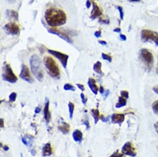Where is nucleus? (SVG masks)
<instances>
[{"label":"nucleus","instance_id":"nucleus-15","mask_svg":"<svg viewBox=\"0 0 158 157\" xmlns=\"http://www.w3.org/2000/svg\"><path fill=\"white\" fill-rule=\"evenodd\" d=\"M43 115H44L45 119H46V121L47 122H49L51 118V114L49 111V100L47 101L46 105H45L44 109H43Z\"/></svg>","mask_w":158,"mask_h":157},{"label":"nucleus","instance_id":"nucleus-4","mask_svg":"<svg viewBox=\"0 0 158 157\" xmlns=\"http://www.w3.org/2000/svg\"><path fill=\"white\" fill-rule=\"evenodd\" d=\"M3 71L2 77L3 80L11 84H14L17 82V77L13 71L12 68L9 64H5Z\"/></svg>","mask_w":158,"mask_h":157},{"label":"nucleus","instance_id":"nucleus-28","mask_svg":"<svg viewBox=\"0 0 158 157\" xmlns=\"http://www.w3.org/2000/svg\"><path fill=\"white\" fill-rule=\"evenodd\" d=\"M118 11H119V13H120V19L121 20H123V8L121 7V6H118L117 8Z\"/></svg>","mask_w":158,"mask_h":157},{"label":"nucleus","instance_id":"nucleus-25","mask_svg":"<svg viewBox=\"0 0 158 157\" xmlns=\"http://www.w3.org/2000/svg\"><path fill=\"white\" fill-rule=\"evenodd\" d=\"M152 108L154 113L156 115H158V100L155 101V102L153 103Z\"/></svg>","mask_w":158,"mask_h":157},{"label":"nucleus","instance_id":"nucleus-38","mask_svg":"<svg viewBox=\"0 0 158 157\" xmlns=\"http://www.w3.org/2000/svg\"><path fill=\"white\" fill-rule=\"evenodd\" d=\"M154 128H155L156 132L158 134V121L154 125Z\"/></svg>","mask_w":158,"mask_h":157},{"label":"nucleus","instance_id":"nucleus-21","mask_svg":"<svg viewBox=\"0 0 158 157\" xmlns=\"http://www.w3.org/2000/svg\"><path fill=\"white\" fill-rule=\"evenodd\" d=\"M101 67H102V63H101L100 61H97L93 66V70L97 74H100V75H103V72L102 71V69H101Z\"/></svg>","mask_w":158,"mask_h":157},{"label":"nucleus","instance_id":"nucleus-29","mask_svg":"<svg viewBox=\"0 0 158 157\" xmlns=\"http://www.w3.org/2000/svg\"><path fill=\"white\" fill-rule=\"evenodd\" d=\"M110 157H123V153H120L118 152V151H117L112 154Z\"/></svg>","mask_w":158,"mask_h":157},{"label":"nucleus","instance_id":"nucleus-11","mask_svg":"<svg viewBox=\"0 0 158 157\" xmlns=\"http://www.w3.org/2000/svg\"><path fill=\"white\" fill-rule=\"evenodd\" d=\"M48 32L50 33H52V34L58 36L59 37H60L61 38H62L63 40H64L65 41H66L68 43H69L70 44L73 43L72 40L68 35H66V33L61 32L60 30H57V29H49L48 30Z\"/></svg>","mask_w":158,"mask_h":157},{"label":"nucleus","instance_id":"nucleus-40","mask_svg":"<svg viewBox=\"0 0 158 157\" xmlns=\"http://www.w3.org/2000/svg\"><path fill=\"white\" fill-rule=\"evenodd\" d=\"M84 124L86 125V127H87V129H89V122H88L87 121H85V122H84Z\"/></svg>","mask_w":158,"mask_h":157},{"label":"nucleus","instance_id":"nucleus-47","mask_svg":"<svg viewBox=\"0 0 158 157\" xmlns=\"http://www.w3.org/2000/svg\"><path fill=\"white\" fill-rule=\"evenodd\" d=\"M89 157H91V156H89Z\"/></svg>","mask_w":158,"mask_h":157},{"label":"nucleus","instance_id":"nucleus-3","mask_svg":"<svg viewBox=\"0 0 158 157\" xmlns=\"http://www.w3.org/2000/svg\"><path fill=\"white\" fill-rule=\"evenodd\" d=\"M44 65L49 74L56 79H59L60 78V71L58 64L51 57H46L43 59Z\"/></svg>","mask_w":158,"mask_h":157},{"label":"nucleus","instance_id":"nucleus-44","mask_svg":"<svg viewBox=\"0 0 158 157\" xmlns=\"http://www.w3.org/2000/svg\"><path fill=\"white\" fill-rule=\"evenodd\" d=\"M156 73L158 74V63H157V67H156Z\"/></svg>","mask_w":158,"mask_h":157},{"label":"nucleus","instance_id":"nucleus-23","mask_svg":"<svg viewBox=\"0 0 158 157\" xmlns=\"http://www.w3.org/2000/svg\"><path fill=\"white\" fill-rule=\"evenodd\" d=\"M68 109H69V113H70V119H72L73 116L74 110V105L72 102H69Z\"/></svg>","mask_w":158,"mask_h":157},{"label":"nucleus","instance_id":"nucleus-10","mask_svg":"<svg viewBox=\"0 0 158 157\" xmlns=\"http://www.w3.org/2000/svg\"><path fill=\"white\" fill-rule=\"evenodd\" d=\"M122 152L123 154L131 156L132 157H134L137 155V153L133 145L131 142H129L124 144V145L122 147Z\"/></svg>","mask_w":158,"mask_h":157},{"label":"nucleus","instance_id":"nucleus-41","mask_svg":"<svg viewBox=\"0 0 158 157\" xmlns=\"http://www.w3.org/2000/svg\"><path fill=\"white\" fill-rule=\"evenodd\" d=\"M100 92L102 94H104V88L103 87H100Z\"/></svg>","mask_w":158,"mask_h":157},{"label":"nucleus","instance_id":"nucleus-9","mask_svg":"<svg viewBox=\"0 0 158 157\" xmlns=\"http://www.w3.org/2000/svg\"><path fill=\"white\" fill-rule=\"evenodd\" d=\"M19 77L22 80L26 81L27 82H29L30 84H32L33 82V79L31 76L28 66L25 64L22 65L21 71L19 74Z\"/></svg>","mask_w":158,"mask_h":157},{"label":"nucleus","instance_id":"nucleus-2","mask_svg":"<svg viewBox=\"0 0 158 157\" xmlns=\"http://www.w3.org/2000/svg\"><path fill=\"white\" fill-rule=\"evenodd\" d=\"M30 66L32 74L34 75L37 79L42 81L43 78V69L42 61L39 56L33 54L30 59Z\"/></svg>","mask_w":158,"mask_h":157},{"label":"nucleus","instance_id":"nucleus-32","mask_svg":"<svg viewBox=\"0 0 158 157\" xmlns=\"http://www.w3.org/2000/svg\"><path fill=\"white\" fill-rule=\"evenodd\" d=\"M101 33H101V31H100V30L96 31V32H95V33H94V36H95L96 38H99L101 37V36H102V35H101Z\"/></svg>","mask_w":158,"mask_h":157},{"label":"nucleus","instance_id":"nucleus-45","mask_svg":"<svg viewBox=\"0 0 158 157\" xmlns=\"http://www.w3.org/2000/svg\"><path fill=\"white\" fill-rule=\"evenodd\" d=\"M131 1L133 2H140V0H131Z\"/></svg>","mask_w":158,"mask_h":157},{"label":"nucleus","instance_id":"nucleus-22","mask_svg":"<svg viewBox=\"0 0 158 157\" xmlns=\"http://www.w3.org/2000/svg\"><path fill=\"white\" fill-rule=\"evenodd\" d=\"M91 113H92V115H93L94 119L95 124H97V122H98V121L99 120V119L100 118V116H101L100 113H99V111L97 109H93L91 110Z\"/></svg>","mask_w":158,"mask_h":157},{"label":"nucleus","instance_id":"nucleus-1","mask_svg":"<svg viewBox=\"0 0 158 157\" xmlns=\"http://www.w3.org/2000/svg\"><path fill=\"white\" fill-rule=\"evenodd\" d=\"M66 15L63 10L59 8H50L45 13V20L50 27H55L64 25L66 22Z\"/></svg>","mask_w":158,"mask_h":157},{"label":"nucleus","instance_id":"nucleus-7","mask_svg":"<svg viewBox=\"0 0 158 157\" xmlns=\"http://www.w3.org/2000/svg\"><path fill=\"white\" fill-rule=\"evenodd\" d=\"M48 52L50 54H51L52 55L54 56L55 58H56L58 60H59V61L62 63L63 68H65V69L66 68L68 60V58H69L68 55H67L65 53H62L60 51L52 50H48Z\"/></svg>","mask_w":158,"mask_h":157},{"label":"nucleus","instance_id":"nucleus-42","mask_svg":"<svg viewBox=\"0 0 158 157\" xmlns=\"http://www.w3.org/2000/svg\"><path fill=\"white\" fill-rule=\"evenodd\" d=\"M3 149H4V150H5V151H8V150H9V147L7 146V145H4Z\"/></svg>","mask_w":158,"mask_h":157},{"label":"nucleus","instance_id":"nucleus-14","mask_svg":"<svg viewBox=\"0 0 158 157\" xmlns=\"http://www.w3.org/2000/svg\"><path fill=\"white\" fill-rule=\"evenodd\" d=\"M112 122L114 124H121L125 119V115L123 114L120 113H114L112 115L111 117Z\"/></svg>","mask_w":158,"mask_h":157},{"label":"nucleus","instance_id":"nucleus-5","mask_svg":"<svg viewBox=\"0 0 158 157\" xmlns=\"http://www.w3.org/2000/svg\"><path fill=\"white\" fill-rule=\"evenodd\" d=\"M141 40L146 42L152 41L158 45V33L154 31L148 29H144L141 32Z\"/></svg>","mask_w":158,"mask_h":157},{"label":"nucleus","instance_id":"nucleus-18","mask_svg":"<svg viewBox=\"0 0 158 157\" xmlns=\"http://www.w3.org/2000/svg\"><path fill=\"white\" fill-rule=\"evenodd\" d=\"M6 14L9 19H14L15 20H18V13L14 10H7Z\"/></svg>","mask_w":158,"mask_h":157},{"label":"nucleus","instance_id":"nucleus-31","mask_svg":"<svg viewBox=\"0 0 158 157\" xmlns=\"http://www.w3.org/2000/svg\"><path fill=\"white\" fill-rule=\"evenodd\" d=\"M120 94H121V96L126 98L127 99L128 98V97H129V96H128V92L127 91H121Z\"/></svg>","mask_w":158,"mask_h":157},{"label":"nucleus","instance_id":"nucleus-33","mask_svg":"<svg viewBox=\"0 0 158 157\" xmlns=\"http://www.w3.org/2000/svg\"><path fill=\"white\" fill-rule=\"evenodd\" d=\"M76 85H77V87L79 88H80V89L81 90V91H85L84 86L83 85L80 84H76Z\"/></svg>","mask_w":158,"mask_h":157},{"label":"nucleus","instance_id":"nucleus-20","mask_svg":"<svg viewBox=\"0 0 158 157\" xmlns=\"http://www.w3.org/2000/svg\"><path fill=\"white\" fill-rule=\"evenodd\" d=\"M127 98L123 97L122 96H120L118 98V103L116 104L115 107L117 108H120L122 107L125 106L127 105Z\"/></svg>","mask_w":158,"mask_h":157},{"label":"nucleus","instance_id":"nucleus-13","mask_svg":"<svg viewBox=\"0 0 158 157\" xmlns=\"http://www.w3.org/2000/svg\"><path fill=\"white\" fill-rule=\"evenodd\" d=\"M87 85L90 89L91 90V91L94 95H97L99 91V87L96 84V80L93 78H89L87 81Z\"/></svg>","mask_w":158,"mask_h":157},{"label":"nucleus","instance_id":"nucleus-26","mask_svg":"<svg viewBox=\"0 0 158 157\" xmlns=\"http://www.w3.org/2000/svg\"><path fill=\"white\" fill-rule=\"evenodd\" d=\"M16 97H17V94L16 92H13L10 94V95L9 96V100L10 101V102H14L16 101Z\"/></svg>","mask_w":158,"mask_h":157},{"label":"nucleus","instance_id":"nucleus-16","mask_svg":"<svg viewBox=\"0 0 158 157\" xmlns=\"http://www.w3.org/2000/svg\"><path fill=\"white\" fill-rule=\"evenodd\" d=\"M53 153L52 150V147L51 146V144L50 143H47L45 146L43 147V150H42V154L43 156H50Z\"/></svg>","mask_w":158,"mask_h":157},{"label":"nucleus","instance_id":"nucleus-46","mask_svg":"<svg viewBox=\"0 0 158 157\" xmlns=\"http://www.w3.org/2000/svg\"><path fill=\"white\" fill-rule=\"evenodd\" d=\"M1 121H2V126H1V127H2V128H3V119H1Z\"/></svg>","mask_w":158,"mask_h":157},{"label":"nucleus","instance_id":"nucleus-6","mask_svg":"<svg viewBox=\"0 0 158 157\" xmlns=\"http://www.w3.org/2000/svg\"><path fill=\"white\" fill-rule=\"evenodd\" d=\"M140 58L148 68L150 69L154 61V57L151 52L146 48L141 49L140 50Z\"/></svg>","mask_w":158,"mask_h":157},{"label":"nucleus","instance_id":"nucleus-39","mask_svg":"<svg viewBox=\"0 0 158 157\" xmlns=\"http://www.w3.org/2000/svg\"><path fill=\"white\" fill-rule=\"evenodd\" d=\"M114 32H117V33H120L121 32V29L120 28H116L114 30Z\"/></svg>","mask_w":158,"mask_h":157},{"label":"nucleus","instance_id":"nucleus-27","mask_svg":"<svg viewBox=\"0 0 158 157\" xmlns=\"http://www.w3.org/2000/svg\"><path fill=\"white\" fill-rule=\"evenodd\" d=\"M102 58H103V60H104L108 61L109 62H112V57H110V55H108V54H106V53H102Z\"/></svg>","mask_w":158,"mask_h":157},{"label":"nucleus","instance_id":"nucleus-12","mask_svg":"<svg viewBox=\"0 0 158 157\" xmlns=\"http://www.w3.org/2000/svg\"><path fill=\"white\" fill-rule=\"evenodd\" d=\"M93 8L91 11V18L92 19H95L103 15V11H101V9L99 8V7L97 5V4L95 2H93Z\"/></svg>","mask_w":158,"mask_h":157},{"label":"nucleus","instance_id":"nucleus-34","mask_svg":"<svg viewBox=\"0 0 158 157\" xmlns=\"http://www.w3.org/2000/svg\"><path fill=\"white\" fill-rule=\"evenodd\" d=\"M91 2H90V0H87L86 3V8H87V9L90 8V7H91Z\"/></svg>","mask_w":158,"mask_h":157},{"label":"nucleus","instance_id":"nucleus-30","mask_svg":"<svg viewBox=\"0 0 158 157\" xmlns=\"http://www.w3.org/2000/svg\"><path fill=\"white\" fill-rule=\"evenodd\" d=\"M81 98L82 103L85 105V104L87 103V97L85 96L84 94H81Z\"/></svg>","mask_w":158,"mask_h":157},{"label":"nucleus","instance_id":"nucleus-36","mask_svg":"<svg viewBox=\"0 0 158 157\" xmlns=\"http://www.w3.org/2000/svg\"><path fill=\"white\" fill-rule=\"evenodd\" d=\"M153 91H154L156 94H158V85H156V86L154 87L153 88Z\"/></svg>","mask_w":158,"mask_h":157},{"label":"nucleus","instance_id":"nucleus-19","mask_svg":"<svg viewBox=\"0 0 158 157\" xmlns=\"http://www.w3.org/2000/svg\"><path fill=\"white\" fill-rule=\"evenodd\" d=\"M58 129L63 134H66L68 133L70 131V126L66 122H63V124L62 126L58 127Z\"/></svg>","mask_w":158,"mask_h":157},{"label":"nucleus","instance_id":"nucleus-24","mask_svg":"<svg viewBox=\"0 0 158 157\" xmlns=\"http://www.w3.org/2000/svg\"><path fill=\"white\" fill-rule=\"evenodd\" d=\"M63 89L65 91H75L76 88L70 84H66L63 87Z\"/></svg>","mask_w":158,"mask_h":157},{"label":"nucleus","instance_id":"nucleus-43","mask_svg":"<svg viewBox=\"0 0 158 157\" xmlns=\"http://www.w3.org/2000/svg\"><path fill=\"white\" fill-rule=\"evenodd\" d=\"M40 108H37L36 109V110H35L36 113H39V112H40Z\"/></svg>","mask_w":158,"mask_h":157},{"label":"nucleus","instance_id":"nucleus-17","mask_svg":"<svg viewBox=\"0 0 158 157\" xmlns=\"http://www.w3.org/2000/svg\"><path fill=\"white\" fill-rule=\"evenodd\" d=\"M83 133L80 130H76L73 133V138L76 142H81L83 140Z\"/></svg>","mask_w":158,"mask_h":157},{"label":"nucleus","instance_id":"nucleus-8","mask_svg":"<svg viewBox=\"0 0 158 157\" xmlns=\"http://www.w3.org/2000/svg\"><path fill=\"white\" fill-rule=\"evenodd\" d=\"M3 29L8 34L11 35H17L20 33L19 26L14 22H10V23L6 24Z\"/></svg>","mask_w":158,"mask_h":157},{"label":"nucleus","instance_id":"nucleus-37","mask_svg":"<svg viewBox=\"0 0 158 157\" xmlns=\"http://www.w3.org/2000/svg\"><path fill=\"white\" fill-rule=\"evenodd\" d=\"M99 43L101 45H107V42L106 41H104V40H99Z\"/></svg>","mask_w":158,"mask_h":157},{"label":"nucleus","instance_id":"nucleus-35","mask_svg":"<svg viewBox=\"0 0 158 157\" xmlns=\"http://www.w3.org/2000/svg\"><path fill=\"white\" fill-rule=\"evenodd\" d=\"M120 38L122 40H123V41H125L127 40V37L125 35H123V34H120Z\"/></svg>","mask_w":158,"mask_h":157}]
</instances>
